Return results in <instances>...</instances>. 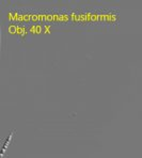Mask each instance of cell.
<instances>
[{"label":"cell","mask_w":142,"mask_h":158,"mask_svg":"<svg viewBox=\"0 0 142 158\" xmlns=\"http://www.w3.org/2000/svg\"><path fill=\"white\" fill-rule=\"evenodd\" d=\"M13 134H14V132H11V134L9 135V137H8V139H6V142H4V145H3V148H2V150H1V158L3 157V154H4V153H6V148H8V145L10 144L11 141H12Z\"/></svg>","instance_id":"obj_1"}]
</instances>
